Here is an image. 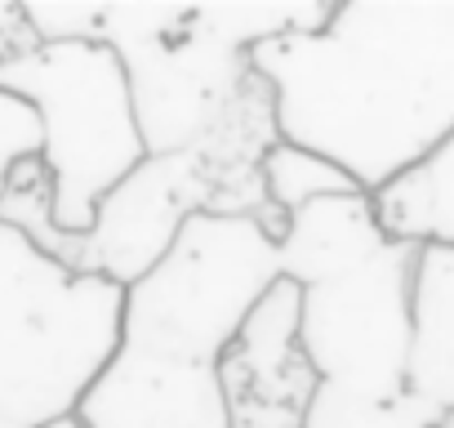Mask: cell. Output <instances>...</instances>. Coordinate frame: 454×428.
Returning <instances> with one entry per match:
<instances>
[{"mask_svg":"<svg viewBox=\"0 0 454 428\" xmlns=\"http://www.w3.org/2000/svg\"><path fill=\"white\" fill-rule=\"evenodd\" d=\"M90 428H227L218 366L121 348L81 397Z\"/></svg>","mask_w":454,"mask_h":428,"instance_id":"obj_9","label":"cell"},{"mask_svg":"<svg viewBox=\"0 0 454 428\" xmlns=\"http://www.w3.org/2000/svg\"><path fill=\"white\" fill-rule=\"evenodd\" d=\"M410 384L441 415L454 410V250H419Z\"/></svg>","mask_w":454,"mask_h":428,"instance_id":"obj_12","label":"cell"},{"mask_svg":"<svg viewBox=\"0 0 454 428\" xmlns=\"http://www.w3.org/2000/svg\"><path fill=\"white\" fill-rule=\"evenodd\" d=\"M392 237L379 228L365 192L321 196L286 219V233L277 237V264H281L286 281L312 286L321 277H334V273L370 259Z\"/></svg>","mask_w":454,"mask_h":428,"instance_id":"obj_10","label":"cell"},{"mask_svg":"<svg viewBox=\"0 0 454 428\" xmlns=\"http://www.w3.org/2000/svg\"><path fill=\"white\" fill-rule=\"evenodd\" d=\"M41 41H98L129 81L147 156L196 143L250 76V54L330 19L325 0L286 5H23Z\"/></svg>","mask_w":454,"mask_h":428,"instance_id":"obj_3","label":"cell"},{"mask_svg":"<svg viewBox=\"0 0 454 428\" xmlns=\"http://www.w3.org/2000/svg\"><path fill=\"white\" fill-rule=\"evenodd\" d=\"M281 143L272 90L250 67L237 99L223 116L187 147L143 156L94 210L85 233H59L50 219V183L41 161H27L10 192L0 196V219L23 228L45 255L85 277H107L116 286H134L152 273L165 250L178 242L183 224L196 214L218 219H254L272 237L286 233L281 214L263 187V156Z\"/></svg>","mask_w":454,"mask_h":428,"instance_id":"obj_2","label":"cell"},{"mask_svg":"<svg viewBox=\"0 0 454 428\" xmlns=\"http://www.w3.org/2000/svg\"><path fill=\"white\" fill-rule=\"evenodd\" d=\"M277 281V237L263 224L196 214L165 259L125 286L121 348L218 366Z\"/></svg>","mask_w":454,"mask_h":428,"instance_id":"obj_6","label":"cell"},{"mask_svg":"<svg viewBox=\"0 0 454 428\" xmlns=\"http://www.w3.org/2000/svg\"><path fill=\"white\" fill-rule=\"evenodd\" d=\"M263 187H268L272 210L281 214V224L290 219V214H299L303 205L321 201V196L361 192L339 165H330L325 156L303 152V147H294V143H277V147L263 156Z\"/></svg>","mask_w":454,"mask_h":428,"instance_id":"obj_13","label":"cell"},{"mask_svg":"<svg viewBox=\"0 0 454 428\" xmlns=\"http://www.w3.org/2000/svg\"><path fill=\"white\" fill-rule=\"evenodd\" d=\"M0 90L41 121L54 228L85 233L98 201L147 156L121 59L98 41H41L23 23L0 32Z\"/></svg>","mask_w":454,"mask_h":428,"instance_id":"obj_4","label":"cell"},{"mask_svg":"<svg viewBox=\"0 0 454 428\" xmlns=\"http://www.w3.org/2000/svg\"><path fill=\"white\" fill-rule=\"evenodd\" d=\"M41 156V121L36 112L0 90V196L10 192V178Z\"/></svg>","mask_w":454,"mask_h":428,"instance_id":"obj_14","label":"cell"},{"mask_svg":"<svg viewBox=\"0 0 454 428\" xmlns=\"http://www.w3.org/2000/svg\"><path fill=\"white\" fill-rule=\"evenodd\" d=\"M27 23V10L14 5V0H0V32H10V28H23Z\"/></svg>","mask_w":454,"mask_h":428,"instance_id":"obj_15","label":"cell"},{"mask_svg":"<svg viewBox=\"0 0 454 428\" xmlns=\"http://www.w3.org/2000/svg\"><path fill=\"white\" fill-rule=\"evenodd\" d=\"M0 428H19V424H10V419H0Z\"/></svg>","mask_w":454,"mask_h":428,"instance_id":"obj_18","label":"cell"},{"mask_svg":"<svg viewBox=\"0 0 454 428\" xmlns=\"http://www.w3.org/2000/svg\"><path fill=\"white\" fill-rule=\"evenodd\" d=\"M379 228L414 250H454V134H445L423 161L370 192Z\"/></svg>","mask_w":454,"mask_h":428,"instance_id":"obj_11","label":"cell"},{"mask_svg":"<svg viewBox=\"0 0 454 428\" xmlns=\"http://www.w3.org/2000/svg\"><path fill=\"white\" fill-rule=\"evenodd\" d=\"M227 428H303L317 370L299 344V286L277 281L218 357Z\"/></svg>","mask_w":454,"mask_h":428,"instance_id":"obj_8","label":"cell"},{"mask_svg":"<svg viewBox=\"0 0 454 428\" xmlns=\"http://www.w3.org/2000/svg\"><path fill=\"white\" fill-rule=\"evenodd\" d=\"M125 286L85 277L0 219V419L72 415L121 344Z\"/></svg>","mask_w":454,"mask_h":428,"instance_id":"obj_5","label":"cell"},{"mask_svg":"<svg viewBox=\"0 0 454 428\" xmlns=\"http://www.w3.org/2000/svg\"><path fill=\"white\" fill-rule=\"evenodd\" d=\"M41 428H90V424L72 410V415H59V419H50V424H41Z\"/></svg>","mask_w":454,"mask_h":428,"instance_id":"obj_16","label":"cell"},{"mask_svg":"<svg viewBox=\"0 0 454 428\" xmlns=\"http://www.w3.org/2000/svg\"><path fill=\"white\" fill-rule=\"evenodd\" d=\"M414 268L419 250L387 242L370 259L299 286V344L317 370L312 401L387 410L414 401Z\"/></svg>","mask_w":454,"mask_h":428,"instance_id":"obj_7","label":"cell"},{"mask_svg":"<svg viewBox=\"0 0 454 428\" xmlns=\"http://www.w3.org/2000/svg\"><path fill=\"white\" fill-rule=\"evenodd\" d=\"M436 428H454V410H445V415H441V424H436Z\"/></svg>","mask_w":454,"mask_h":428,"instance_id":"obj_17","label":"cell"},{"mask_svg":"<svg viewBox=\"0 0 454 428\" xmlns=\"http://www.w3.org/2000/svg\"><path fill=\"white\" fill-rule=\"evenodd\" d=\"M250 67L281 143L370 196L454 134V0H348L321 28L263 41Z\"/></svg>","mask_w":454,"mask_h":428,"instance_id":"obj_1","label":"cell"}]
</instances>
